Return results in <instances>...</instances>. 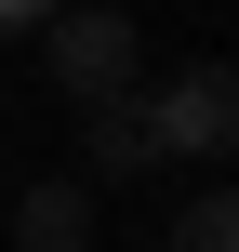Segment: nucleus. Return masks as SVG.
Wrapping results in <instances>:
<instances>
[{"label": "nucleus", "instance_id": "1", "mask_svg": "<svg viewBox=\"0 0 239 252\" xmlns=\"http://www.w3.org/2000/svg\"><path fill=\"white\" fill-rule=\"evenodd\" d=\"M40 66H53V93L93 120V106H120V93H146V53H133V13H40Z\"/></svg>", "mask_w": 239, "mask_h": 252}, {"label": "nucleus", "instance_id": "2", "mask_svg": "<svg viewBox=\"0 0 239 252\" xmlns=\"http://www.w3.org/2000/svg\"><path fill=\"white\" fill-rule=\"evenodd\" d=\"M146 106V146L160 159H226L239 146V66H173L160 93H133Z\"/></svg>", "mask_w": 239, "mask_h": 252}, {"label": "nucleus", "instance_id": "3", "mask_svg": "<svg viewBox=\"0 0 239 252\" xmlns=\"http://www.w3.org/2000/svg\"><path fill=\"white\" fill-rule=\"evenodd\" d=\"M80 173H93V186H133V173H160V146H146V106H133V93L80 120Z\"/></svg>", "mask_w": 239, "mask_h": 252}, {"label": "nucleus", "instance_id": "4", "mask_svg": "<svg viewBox=\"0 0 239 252\" xmlns=\"http://www.w3.org/2000/svg\"><path fill=\"white\" fill-rule=\"evenodd\" d=\"M13 239L27 252H93V186H80V173L27 186V199H13Z\"/></svg>", "mask_w": 239, "mask_h": 252}, {"label": "nucleus", "instance_id": "5", "mask_svg": "<svg viewBox=\"0 0 239 252\" xmlns=\"http://www.w3.org/2000/svg\"><path fill=\"white\" fill-rule=\"evenodd\" d=\"M173 252H239V186L186 199V213H173Z\"/></svg>", "mask_w": 239, "mask_h": 252}, {"label": "nucleus", "instance_id": "6", "mask_svg": "<svg viewBox=\"0 0 239 252\" xmlns=\"http://www.w3.org/2000/svg\"><path fill=\"white\" fill-rule=\"evenodd\" d=\"M0 40H40V13H27V0H0Z\"/></svg>", "mask_w": 239, "mask_h": 252}]
</instances>
